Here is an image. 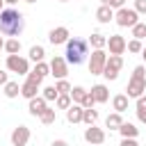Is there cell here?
<instances>
[{"mask_svg": "<svg viewBox=\"0 0 146 146\" xmlns=\"http://www.w3.org/2000/svg\"><path fill=\"white\" fill-rule=\"evenodd\" d=\"M137 14H146V0H135V7H132Z\"/></svg>", "mask_w": 146, "mask_h": 146, "instance_id": "obj_36", "label": "cell"}, {"mask_svg": "<svg viewBox=\"0 0 146 146\" xmlns=\"http://www.w3.org/2000/svg\"><path fill=\"white\" fill-rule=\"evenodd\" d=\"M2 50H5L7 55H18V52H21V41H18V39H7Z\"/></svg>", "mask_w": 146, "mask_h": 146, "instance_id": "obj_22", "label": "cell"}, {"mask_svg": "<svg viewBox=\"0 0 146 146\" xmlns=\"http://www.w3.org/2000/svg\"><path fill=\"white\" fill-rule=\"evenodd\" d=\"M0 50H2V46H0Z\"/></svg>", "mask_w": 146, "mask_h": 146, "instance_id": "obj_47", "label": "cell"}, {"mask_svg": "<svg viewBox=\"0 0 146 146\" xmlns=\"http://www.w3.org/2000/svg\"><path fill=\"white\" fill-rule=\"evenodd\" d=\"M121 146H139L137 139H121Z\"/></svg>", "mask_w": 146, "mask_h": 146, "instance_id": "obj_38", "label": "cell"}, {"mask_svg": "<svg viewBox=\"0 0 146 146\" xmlns=\"http://www.w3.org/2000/svg\"><path fill=\"white\" fill-rule=\"evenodd\" d=\"M84 141L89 146H100L105 141V130L103 128H96V125H87L84 130Z\"/></svg>", "mask_w": 146, "mask_h": 146, "instance_id": "obj_10", "label": "cell"}, {"mask_svg": "<svg viewBox=\"0 0 146 146\" xmlns=\"http://www.w3.org/2000/svg\"><path fill=\"white\" fill-rule=\"evenodd\" d=\"M89 94L94 96V100H96V103H107V98H110V91H107V87H105V84H94Z\"/></svg>", "mask_w": 146, "mask_h": 146, "instance_id": "obj_16", "label": "cell"}, {"mask_svg": "<svg viewBox=\"0 0 146 146\" xmlns=\"http://www.w3.org/2000/svg\"><path fill=\"white\" fill-rule=\"evenodd\" d=\"M18 94H21L18 82H7V84H5V96H7V98H16Z\"/></svg>", "mask_w": 146, "mask_h": 146, "instance_id": "obj_28", "label": "cell"}, {"mask_svg": "<svg viewBox=\"0 0 146 146\" xmlns=\"http://www.w3.org/2000/svg\"><path fill=\"white\" fill-rule=\"evenodd\" d=\"M30 141V128L27 125H18L11 130V146H27Z\"/></svg>", "mask_w": 146, "mask_h": 146, "instance_id": "obj_13", "label": "cell"}, {"mask_svg": "<svg viewBox=\"0 0 146 146\" xmlns=\"http://www.w3.org/2000/svg\"><path fill=\"white\" fill-rule=\"evenodd\" d=\"M41 91H43L41 96L46 98V103H52V100H57V96H59V94H57V89H55V84H52V87H43Z\"/></svg>", "mask_w": 146, "mask_h": 146, "instance_id": "obj_30", "label": "cell"}, {"mask_svg": "<svg viewBox=\"0 0 146 146\" xmlns=\"http://www.w3.org/2000/svg\"><path fill=\"white\" fill-rule=\"evenodd\" d=\"M84 96H87V89H84V87H73V89H71V100H73L75 105H82Z\"/></svg>", "mask_w": 146, "mask_h": 146, "instance_id": "obj_24", "label": "cell"}, {"mask_svg": "<svg viewBox=\"0 0 146 146\" xmlns=\"http://www.w3.org/2000/svg\"><path fill=\"white\" fill-rule=\"evenodd\" d=\"M98 121V112L91 107V110H84V114H82V123H87V125H94Z\"/></svg>", "mask_w": 146, "mask_h": 146, "instance_id": "obj_29", "label": "cell"}, {"mask_svg": "<svg viewBox=\"0 0 146 146\" xmlns=\"http://www.w3.org/2000/svg\"><path fill=\"white\" fill-rule=\"evenodd\" d=\"M141 57H144V62H146V48H144V50H141Z\"/></svg>", "mask_w": 146, "mask_h": 146, "instance_id": "obj_41", "label": "cell"}, {"mask_svg": "<svg viewBox=\"0 0 146 146\" xmlns=\"http://www.w3.org/2000/svg\"><path fill=\"white\" fill-rule=\"evenodd\" d=\"M130 30H132V36H135V39H139V41L146 36V23H137V25H135V27H130Z\"/></svg>", "mask_w": 146, "mask_h": 146, "instance_id": "obj_31", "label": "cell"}, {"mask_svg": "<svg viewBox=\"0 0 146 146\" xmlns=\"http://www.w3.org/2000/svg\"><path fill=\"white\" fill-rule=\"evenodd\" d=\"M0 71H2V68H0Z\"/></svg>", "mask_w": 146, "mask_h": 146, "instance_id": "obj_48", "label": "cell"}, {"mask_svg": "<svg viewBox=\"0 0 146 146\" xmlns=\"http://www.w3.org/2000/svg\"><path fill=\"white\" fill-rule=\"evenodd\" d=\"M59 2H68V0H59Z\"/></svg>", "mask_w": 146, "mask_h": 146, "instance_id": "obj_46", "label": "cell"}, {"mask_svg": "<svg viewBox=\"0 0 146 146\" xmlns=\"http://www.w3.org/2000/svg\"><path fill=\"white\" fill-rule=\"evenodd\" d=\"M2 5H5V0H0V14H2Z\"/></svg>", "mask_w": 146, "mask_h": 146, "instance_id": "obj_44", "label": "cell"}, {"mask_svg": "<svg viewBox=\"0 0 146 146\" xmlns=\"http://www.w3.org/2000/svg\"><path fill=\"white\" fill-rule=\"evenodd\" d=\"M41 82H43V78H41L39 73H34V71H30V73H27V80L21 84V96H23V98H27V100L36 98Z\"/></svg>", "mask_w": 146, "mask_h": 146, "instance_id": "obj_4", "label": "cell"}, {"mask_svg": "<svg viewBox=\"0 0 146 146\" xmlns=\"http://www.w3.org/2000/svg\"><path fill=\"white\" fill-rule=\"evenodd\" d=\"M34 73H39L41 78H46V75H50V64H46V62H39V64L34 66Z\"/></svg>", "mask_w": 146, "mask_h": 146, "instance_id": "obj_32", "label": "cell"}, {"mask_svg": "<svg viewBox=\"0 0 146 146\" xmlns=\"http://www.w3.org/2000/svg\"><path fill=\"white\" fill-rule=\"evenodd\" d=\"M0 46H2V48H5V39H2V36H0Z\"/></svg>", "mask_w": 146, "mask_h": 146, "instance_id": "obj_43", "label": "cell"}, {"mask_svg": "<svg viewBox=\"0 0 146 146\" xmlns=\"http://www.w3.org/2000/svg\"><path fill=\"white\" fill-rule=\"evenodd\" d=\"M7 71L11 73H18V75H27L30 73V62L21 55H7Z\"/></svg>", "mask_w": 146, "mask_h": 146, "instance_id": "obj_7", "label": "cell"}, {"mask_svg": "<svg viewBox=\"0 0 146 146\" xmlns=\"http://www.w3.org/2000/svg\"><path fill=\"white\" fill-rule=\"evenodd\" d=\"M23 30H25V18H23V14H21L18 9H14V7L2 9V14H0V34H5V36H9V39H16Z\"/></svg>", "mask_w": 146, "mask_h": 146, "instance_id": "obj_1", "label": "cell"}, {"mask_svg": "<svg viewBox=\"0 0 146 146\" xmlns=\"http://www.w3.org/2000/svg\"><path fill=\"white\" fill-rule=\"evenodd\" d=\"M82 114H84V107L73 103V105L66 110V121H68V123H80V121H82Z\"/></svg>", "mask_w": 146, "mask_h": 146, "instance_id": "obj_15", "label": "cell"}, {"mask_svg": "<svg viewBox=\"0 0 146 146\" xmlns=\"http://www.w3.org/2000/svg\"><path fill=\"white\" fill-rule=\"evenodd\" d=\"M5 2H7V5H9V7H14V5H16V2H18V0H5Z\"/></svg>", "mask_w": 146, "mask_h": 146, "instance_id": "obj_40", "label": "cell"}, {"mask_svg": "<svg viewBox=\"0 0 146 146\" xmlns=\"http://www.w3.org/2000/svg\"><path fill=\"white\" fill-rule=\"evenodd\" d=\"M25 2H30V5H32V2H36V0H25Z\"/></svg>", "mask_w": 146, "mask_h": 146, "instance_id": "obj_45", "label": "cell"}, {"mask_svg": "<svg viewBox=\"0 0 146 146\" xmlns=\"http://www.w3.org/2000/svg\"><path fill=\"white\" fill-rule=\"evenodd\" d=\"M55 89H57V94H71V84H68V80H57V84H55Z\"/></svg>", "mask_w": 146, "mask_h": 146, "instance_id": "obj_33", "label": "cell"}, {"mask_svg": "<svg viewBox=\"0 0 146 146\" xmlns=\"http://www.w3.org/2000/svg\"><path fill=\"white\" fill-rule=\"evenodd\" d=\"M137 119L141 123H146V96H139L137 98Z\"/></svg>", "mask_w": 146, "mask_h": 146, "instance_id": "obj_26", "label": "cell"}, {"mask_svg": "<svg viewBox=\"0 0 146 146\" xmlns=\"http://www.w3.org/2000/svg\"><path fill=\"white\" fill-rule=\"evenodd\" d=\"M43 57H46V50H43V46H32V48H30V59H32L34 64L43 62Z\"/></svg>", "mask_w": 146, "mask_h": 146, "instance_id": "obj_23", "label": "cell"}, {"mask_svg": "<svg viewBox=\"0 0 146 146\" xmlns=\"http://www.w3.org/2000/svg\"><path fill=\"white\" fill-rule=\"evenodd\" d=\"M105 64H107V52L105 50H91V55H89V73L91 75H103Z\"/></svg>", "mask_w": 146, "mask_h": 146, "instance_id": "obj_6", "label": "cell"}, {"mask_svg": "<svg viewBox=\"0 0 146 146\" xmlns=\"http://www.w3.org/2000/svg\"><path fill=\"white\" fill-rule=\"evenodd\" d=\"M107 7H112V9H121V7H125V0H110Z\"/></svg>", "mask_w": 146, "mask_h": 146, "instance_id": "obj_37", "label": "cell"}, {"mask_svg": "<svg viewBox=\"0 0 146 146\" xmlns=\"http://www.w3.org/2000/svg\"><path fill=\"white\" fill-rule=\"evenodd\" d=\"M121 68H123V57L121 55H110L107 64H105V71H103V78L105 80H116Z\"/></svg>", "mask_w": 146, "mask_h": 146, "instance_id": "obj_8", "label": "cell"}, {"mask_svg": "<svg viewBox=\"0 0 146 146\" xmlns=\"http://www.w3.org/2000/svg\"><path fill=\"white\" fill-rule=\"evenodd\" d=\"M119 132H121V137H123V139H137L139 128H135L132 123H123V125L119 128Z\"/></svg>", "mask_w": 146, "mask_h": 146, "instance_id": "obj_21", "label": "cell"}, {"mask_svg": "<svg viewBox=\"0 0 146 146\" xmlns=\"http://www.w3.org/2000/svg\"><path fill=\"white\" fill-rule=\"evenodd\" d=\"M105 125H107L110 130H119V128L123 125V119H121V114H119V112H112V114H107V119H105Z\"/></svg>", "mask_w": 146, "mask_h": 146, "instance_id": "obj_20", "label": "cell"}, {"mask_svg": "<svg viewBox=\"0 0 146 146\" xmlns=\"http://www.w3.org/2000/svg\"><path fill=\"white\" fill-rule=\"evenodd\" d=\"M128 98H139V96H144V91H146V68L144 66H135L132 68V75H130V80H128Z\"/></svg>", "mask_w": 146, "mask_h": 146, "instance_id": "obj_3", "label": "cell"}, {"mask_svg": "<svg viewBox=\"0 0 146 146\" xmlns=\"http://www.w3.org/2000/svg\"><path fill=\"white\" fill-rule=\"evenodd\" d=\"M64 55H66L64 59L68 64H73V66L82 64L87 59V55H89V41L87 39H80V36H71L66 41V52Z\"/></svg>", "mask_w": 146, "mask_h": 146, "instance_id": "obj_2", "label": "cell"}, {"mask_svg": "<svg viewBox=\"0 0 146 146\" xmlns=\"http://www.w3.org/2000/svg\"><path fill=\"white\" fill-rule=\"evenodd\" d=\"M66 73H68V62L62 55H55L50 59V75H55L57 80H66Z\"/></svg>", "mask_w": 146, "mask_h": 146, "instance_id": "obj_9", "label": "cell"}, {"mask_svg": "<svg viewBox=\"0 0 146 146\" xmlns=\"http://www.w3.org/2000/svg\"><path fill=\"white\" fill-rule=\"evenodd\" d=\"M39 119H41V123H46V125L55 123V119H57V112H55V107H46V110H43V114H41Z\"/></svg>", "mask_w": 146, "mask_h": 146, "instance_id": "obj_25", "label": "cell"}, {"mask_svg": "<svg viewBox=\"0 0 146 146\" xmlns=\"http://www.w3.org/2000/svg\"><path fill=\"white\" fill-rule=\"evenodd\" d=\"M141 50H144V46H141V41H139V39L128 41V52H141Z\"/></svg>", "mask_w": 146, "mask_h": 146, "instance_id": "obj_34", "label": "cell"}, {"mask_svg": "<svg viewBox=\"0 0 146 146\" xmlns=\"http://www.w3.org/2000/svg\"><path fill=\"white\" fill-rule=\"evenodd\" d=\"M94 105H96V100H94V96L87 91V96H84V100H82V107H84V110H91Z\"/></svg>", "mask_w": 146, "mask_h": 146, "instance_id": "obj_35", "label": "cell"}, {"mask_svg": "<svg viewBox=\"0 0 146 146\" xmlns=\"http://www.w3.org/2000/svg\"><path fill=\"white\" fill-rule=\"evenodd\" d=\"M128 96L125 94H116L114 98H112V107H114V112H119V114H123L125 110H128Z\"/></svg>", "mask_w": 146, "mask_h": 146, "instance_id": "obj_18", "label": "cell"}, {"mask_svg": "<svg viewBox=\"0 0 146 146\" xmlns=\"http://www.w3.org/2000/svg\"><path fill=\"white\" fill-rule=\"evenodd\" d=\"M46 107H48V103H46V98H43V96L32 98V100H30V105H27V110H30V114H32V116H41Z\"/></svg>", "mask_w": 146, "mask_h": 146, "instance_id": "obj_14", "label": "cell"}, {"mask_svg": "<svg viewBox=\"0 0 146 146\" xmlns=\"http://www.w3.org/2000/svg\"><path fill=\"white\" fill-rule=\"evenodd\" d=\"M89 46H91L94 50H103V48L107 46V36L100 34V32H94V34L89 36Z\"/></svg>", "mask_w": 146, "mask_h": 146, "instance_id": "obj_19", "label": "cell"}, {"mask_svg": "<svg viewBox=\"0 0 146 146\" xmlns=\"http://www.w3.org/2000/svg\"><path fill=\"white\" fill-rule=\"evenodd\" d=\"M114 9L112 7H107V5H100L98 9H96V18L100 21V23H110V21H114Z\"/></svg>", "mask_w": 146, "mask_h": 146, "instance_id": "obj_17", "label": "cell"}, {"mask_svg": "<svg viewBox=\"0 0 146 146\" xmlns=\"http://www.w3.org/2000/svg\"><path fill=\"white\" fill-rule=\"evenodd\" d=\"M107 48H110V55H123L128 50V41L121 34H112L107 39Z\"/></svg>", "mask_w": 146, "mask_h": 146, "instance_id": "obj_12", "label": "cell"}, {"mask_svg": "<svg viewBox=\"0 0 146 146\" xmlns=\"http://www.w3.org/2000/svg\"><path fill=\"white\" fill-rule=\"evenodd\" d=\"M100 5H110V0H100Z\"/></svg>", "mask_w": 146, "mask_h": 146, "instance_id": "obj_42", "label": "cell"}, {"mask_svg": "<svg viewBox=\"0 0 146 146\" xmlns=\"http://www.w3.org/2000/svg\"><path fill=\"white\" fill-rule=\"evenodd\" d=\"M55 105H57L59 110H68V107L73 105V100H71V94H59V96H57V100H55Z\"/></svg>", "mask_w": 146, "mask_h": 146, "instance_id": "obj_27", "label": "cell"}, {"mask_svg": "<svg viewBox=\"0 0 146 146\" xmlns=\"http://www.w3.org/2000/svg\"><path fill=\"white\" fill-rule=\"evenodd\" d=\"M68 39H71V32H68V27H64V25L52 27V30L48 32V41H50L52 46H62V43H66Z\"/></svg>", "mask_w": 146, "mask_h": 146, "instance_id": "obj_11", "label": "cell"}, {"mask_svg": "<svg viewBox=\"0 0 146 146\" xmlns=\"http://www.w3.org/2000/svg\"><path fill=\"white\" fill-rule=\"evenodd\" d=\"M114 21H116L119 27H135L139 23V14L135 9H130V7H121V9H116Z\"/></svg>", "mask_w": 146, "mask_h": 146, "instance_id": "obj_5", "label": "cell"}, {"mask_svg": "<svg viewBox=\"0 0 146 146\" xmlns=\"http://www.w3.org/2000/svg\"><path fill=\"white\" fill-rule=\"evenodd\" d=\"M52 146H68L64 139H57V141H52Z\"/></svg>", "mask_w": 146, "mask_h": 146, "instance_id": "obj_39", "label": "cell"}]
</instances>
